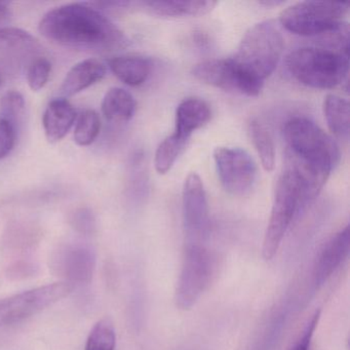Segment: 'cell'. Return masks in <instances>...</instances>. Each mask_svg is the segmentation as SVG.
<instances>
[{"label": "cell", "mask_w": 350, "mask_h": 350, "mask_svg": "<svg viewBox=\"0 0 350 350\" xmlns=\"http://www.w3.org/2000/svg\"><path fill=\"white\" fill-rule=\"evenodd\" d=\"M212 116L210 106L200 98L183 100L176 110L175 134L189 140L194 131L208 124Z\"/></svg>", "instance_id": "obj_17"}, {"label": "cell", "mask_w": 350, "mask_h": 350, "mask_svg": "<svg viewBox=\"0 0 350 350\" xmlns=\"http://www.w3.org/2000/svg\"><path fill=\"white\" fill-rule=\"evenodd\" d=\"M319 317H321V311H317L313 315L312 319L309 321L308 325L305 327L303 332L302 337L299 340L293 350H308L310 346L311 339H312L313 333H314L315 327L319 323Z\"/></svg>", "instance_id": "obj_30"}, {"label": "cell", "mask_w": 350, "mask_h": 350, "mask_svg": "<svg viewBox=\"0 0 350 350\" xmlns=\"http://www.w3.org/2000/svg\"><path fill=\"white\" fill-rule=\"evenodd\" d=\"M42 44L34 36L18 28L0 29V77H17L40 57Z\"/></svg>", "instance_id": "obj_11"}, {"label": "cell", "mask_w": 350, "mask_h": 350, "mask_svg": "<svg viewBox=\"0 0 350 350\" xmlns=\"http://www.w3.org/2000/svg\"><path fill=\"white\" fill-rule=\"evenodd\" d=\"M17 131L7 120L0 118V159L7 157L16 142Z\"/></svg>", "instance_id": "obj_28"}, {"label": "cell", "mask_w": 350, "mask_h": 350, "mask_svg": "<svg viewBox=\"0 0 350 350\" xmlns=\"http://www.w3.org/2000/svg\"><path fill=\"white\" fill-rule=\"evenodd\" d=\"M286 68L296 81L313 89H334L347 79L349 57L323 48H300L286 57Z\"/></svg>", "instance_id": "obj_3"}, {"label": "cell", "mask_w": 350, "mask_h": 350, "mask_svg": "<svg viewBox=\"0 0 350 350\" xmlns=\"http://www.w3.org/2000/svg\"><path fill=\"white\" fill-rule=\"evenodd\" d=\"M217 3L202 0H167V1H146L148 8L155 15L163 17H196L206 15L213 11Z\"/></svg>", "instance_id": "obj_19"}, {"label": "cell", "mask_w": 350, "mask_h": 350, "mask_svg": "<svg viewBox=\"0 0 350 350\" xmlns=\"http://www.w3.org/2000/svg\"><path fill=\"white\" fill-rule=\"evenodd\" d=\"M214 260L204 245H186L185 256L175 292L176 306L189 310L210 284Z\"/></svg>", "instance_id": "obj_7"}, {"label": "cell", "mask_w": 350, "mask_h": 350, "mask_svg": "<svg viewBox=\"0 0 350 350\" xmlns=\"http://www.w3.org/2000/svg\"><path fill=\"white\" fill-rule=\"evenodd\" d=\"M136 106L132 94L120 88H113L104 97L102 112L109 122H129L134 116Z\"/></svg>", "instance_id": "obj_20"}, {"label": "cell", "mask_w": 350, "mask_h": 350, "mask_svg": "<svg viewBox=\"0 0 350 350\" xmlns=\"http://www.w3.org/2000/svg\"><path fill=\"white\" fill-rule=\"evenodd\" d=\"M73 226L83 233L93 232L95 228V219L91 212L85 210L79 211L72 219Z\"/></svg>", "instance_id": "obj_29"}, {"label": "cell", "mask_w": 350, "mask_h": 350, "mask_svg": "<svg viewBox=\"0 0 350 350\" xmlns=\"http://www.w3.org/2000/svg\"><path fill=\"white\" fill-rule=\"evenodd\" d=\"M187 142L188 140L181 138L174 133L159 144L154 157L155 170L159 175H165L167 172L171 171Z\"/></svg>", "instance_id": "obj_23"}, {"label": "cell", "mask_w": 350, "mask_h": 350, "mask_svg": "<svg viewBox=\"0 0 350 350\" xmlns=\"http://www.w3.org/2000/svg\"><path fill=\"white\" fill-rule=\"evenodd\" d=\"M106 75V66L97 59H88L77 63L67 73L59 93L62 98L71 97L85 91L101 81Z\"/></svg>", "instance_id": "obj_16"}, {"label": "cell", "mask_w": 350, "mask_h": 350, "mask_svg": "<svg viewBox=\"0 0 350 350\" xmlns=\"http://www.w3.org/2000/svg\"><path fill=\"white\" fill-rule=\"evenodd\" d=\"M192 75L202 83L249 97H257L264 81L241 69L232 58L215 59L194 65Z\"/></svg>", "instance_id": "obj_9"}, {"label": "cell", "mask_w": 350, "mask_h": 350, "mask_svg": "<svg viewBox=\"0 0 350 350\" xmlns=\"http://www.w3.org/2000/svg\"><path fill=\"white\" fill-rule=\"evenodd\" d=\"M112 72L122 83L130 87L143 85L148 79L151 63L141 56H120L109 61Z\"/></svg>", "instance_id": "obj_18"}, {"label": "cell", "mask_w": 350, "mask_h": 350, "mask_svg": "<svg viewBox=\"0 0 350 350\" xmlns=\"http://www.w3.org/2000/svg\"><path fill=\"white\" fill-rule=\"evenodd\" d=\"M27 81L32 91L38 92L44 89L48 83L52 72V64L46 57H38L28 67Z\"/></svg>", "instance_id": "obj_27"}, {"label": "cell", "mask_w": 350, "mask_h": 350, "mask_svg": "<svg viewBox=\"0 0 350 350\" xmlns=\"http://www.w3.org/2000/svg\"><path fill=\"white\" fill-rule=\"evenodd\" d=\"M101 130L99 116L94 110H85L77 118L75 141L79 146H89L97 139Z\"/></svg>", "instance_id": "obj_25"}, {"label": "cell", "mask_w": 350, "mask_h": 350, "mask_svg": "<svg viewBox=\"0 0 350 350\" xmlns=\"http://www.w3.org/2000/svg\"><path fill=\"white\" fill-rule=\"evenodd\" d=\"M350 250L349 226L336 233L325 243L313 268V284L321 288L333 275L342 262L347 258Z\"/></svg>", "instance_id": "obj_13"}, {"label": "cell", "mask_w": 350, "mask_h": 350, "mask_svg": "<svg viewBox=\"0 0 350 350\" xmlns=\"http://www.w3.org/2000/svg\"><path fill=\"white\" fill-rule=\"evenodd\" d=\"M282 133L288 146V167L300 180L303 206L317 198L339 163V147L323 129L306 118L288 120Z\"/></svg>", "instance_id": "obj_2"}, {"label": "cell", "mask_w": 350, "mask_h": 350, "mask_svg": "<svg viewBox=\"0 0 350 350\" xmlns=\"http://www.w3.org/2000/svg\"><path fill=\"white\" fill-rule=\"evenodd\" d=\"M116 345V334L111 319H102L98 321L85 344V350H114Z\"/></svg>", "instance_id": "obj_24"}, {"label": "cell", "mask_w": 350, "mask_h": 350, "mask_svg": "<svg viewBox=\"0 0 350 350\" xmlns=\"http://www.w3.org/2000/svg\"><path fill=\"white\" fill-rule=\"evenodd\" d=\"M1 81H3V79H1V77H0V85H1Z\"/></svg>", "instance_id": "obj_32"}, {"label": "cell", "mask_w": 350, "mask_h": 350, "mask_svg": "<svg viewBox=\"0 0 350 350\" xmlns=\"http://www.w3.org/2000/svg\"><path fill=\"white\" fill-rule=\"evenodd\" d=\"M323 114L329 130L337 138L347 139L350 132V107L347 100L327 95L323 101Z\"/></svg>", "instance_id": "obj_21"}, {"label": "cell", "mask_w": 350, "mask_h": 350, "mask_svg": "<svg viewBox=\"0 0 350 350\" xmlns=\"http://www.w3.org/2000/svg\"><path fill=\"white\" fill-rule=\"evenodd\" d=\"M182 208L187 245H202L210 232V213L204 183L196 173L184 181Z\"/></svg>", "instance_id": "obj_12"}, {"label": "cell", "mask_w": 350, "mask_h": 350, "mask_svg": "<svg viewBox=\"0 0 350 350\" xmlns=\"http://www.w3.org/2000/svg\"><path fill=\"white\" fill-rule=\"evenodd\" d=\"M10 9L7 3H0V25L7 23L10 19Z\"/></svg>", "instance_id": "obj_31"}, {"label": "cell", "mask_w": 350, "mask_h": 350, "mask_svg": "<svg viewBox=\"0 0 350 350\" xmlns=\"http://www.w3.org/2000/svg\"><path fill=\"white\" fill-rule=\"evenodd\" d=\"M77 118V110L65 98H57L49 103L44 113L42 124L49 142L62 140L75 124Z\"/></svg>", "instance_id": "obj_15"}, {"label": "cell", "mask_w": 350, "mask_h": 350, "mask_svg": "<svg viewBox=\"0 0 350 350\" xmlns=\"http://www.w3.org/2000/svg\"><path fill=\"white\" fill-rule=\"evenodd\" d=\"M25 112V100L19 92L10 91L0 100V118L9 122L17 131Z\"/></svg>", "instance_id": "obj_26"}, {"label": "cell", "mask_w": 350, "mask_h": 350, "mask_svg": "<svg viewBox=\"0 0 350 350\" xmlns=\"http://www.w3.org/2000/svg\"><path fill=\"white\" fill-rule=\"evenodd\" d=\"M96 258L91 250L83 247H69L54 259V268L68 282H88L93 278Z\"/></svg>", "instance_id": "obj_14"}, {"label": "cell", "mask_w": 350, "mask_h": 350, "mask_svg": "<svg viewBox=\"0 0 350 350\" xmlns=\"http://www.w3.org/2000/svg\"><path fill=\"white\" fill-rule=\"evenodd\" d=\"M68 282H55L25 291L0 301V327L21 323L72 293Z\"/></svg>", "instance_id": "obj_8"}, {"label": "cell", "mask_w": 350, "mask_h": 350, "mask_svg": "<svg viewBox=\"0 0 350 350\" xmlns=\"http://www.w3.org/2000/svg\"><path fill=\"white\" fill-rule=\"evenodd\" d=\"M247 131L254 147L259 155L262 167L265 171H273L275 165V148L269 131L265 124L258 120H251Z\"/></svg>", "instance_id": "obj_22"}, {"label": "cell", "mask_w": 350, "mask_h": 350, "mask_svg": "<svg viewBox=\"0 0 350 350\" xmlns=\"http://www.w3.org/2000/svg\"><path fill=\"white\" fill-rule=\"evenodd\" d=\"M40 33L53 44L89 52H110L126 44L124 34L89 3H70L44 15Z\"/></svg>", "instance_id": "obj_1"}, {"label": "cell", "mask_w": 350, "mask_h": 350, "mask_svg": "<svg viewBox=\"0 0 350 350\" xmlns=\"http://www.w3.org/2000/svg\"><path fill=\"white\" fill-rule=\"evenodd\" d=\"M214 161L221 184L228 193L243 196L251 191L257 167L247 151L239 147H218L214 151Z\"/></svg>", "instance_id": "obj_10"}, {"label": "cell", "mask_w": 350, "mask_h": 350, "mask_svg": "<svg viewBox=\"0 0 350 350\" xmlns=\"http://www.w3.org/2000/svg\"><path fill=\"white\" fill-rule=\"evenodd\" d=\"M284 49L282 32L273 21L268 20L245 32L232 59L243 70L265 81L278 67Z\"/></svg>", "instance_id": "obj_4"}, {"label": "cell", "mask_w": 350, "mask_h": 350, "mask_svg": "<svg viewBox=\"0 0 350 350\" xmlns=\"http://www.w3.org/2000/svg\"><path fill=\"white\" fill-rule=\"evenodd\" d=\"M302 206V188L294 171L286 167L276 183L273 202L262 245L264 260L273 259L295 215Z\"/></svg>", "instance_id": "obj_5"}, {"label": "cell", "mask_w": 350, "mask_h": 350, "mask_svg": "<svg viewBox=\"0 0 350 350\" xmlns=\"http://www.w3.org/2000/svg\"><path fill=\"white\" fill-rule=\"evenodd\" d=\"M349 3L334 1H302L280 13L284 28L300 36H321L343 23Z\"/></svg>", "instance_id": "obj_6"}]
</instances>
